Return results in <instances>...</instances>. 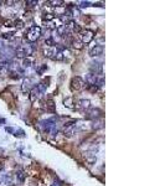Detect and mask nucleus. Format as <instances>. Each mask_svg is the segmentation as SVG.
Listing matches in <instances>:
<instances>
[{
	"label": "nucleus",
	"mask_w": 165,
	"mask_h": 186,
	"mask_svg": "<svg viewBox=\"0 0 165 186\" xmlns=\"http://www.w3.org/2000/svg\"><path fill=\"white\" fill-rule=\"evenodd\" d=\"M35 51V47L30 44L26 45H21V46H17V48H15V56L19 58H26L29 56H31Z\"/></svg>",
	"instance_id": "1"
},
{
	"label": "nucleus",
	"mask_w": 165,
	"mask_h": 186,
	"mask_svg": "<svg viewBox=\"0 0 165 186\" xmlns=\"http://www.w3.org/2000/svg\"><path fill=\"white\" fill-rule=\"evenodd\" d=\"M41 126H42L44 130L46 133H50L52 134V135H56L57 132H58V128H57V123H56V118H50V119H46L41 123Z\"/></svg>",
	"instance_id": "2"
},
{
	"label": "nucleus",
	"mask_w": 165,
	"mask_h": 186,
	"mask_svg": "<svg viewBox=\"0 0 165 186\" xmlns=\"http://www.w3.org/2000/svg\"><path fill=\"white\" fill-rule=\"evenodd\" d=\"M40 36H41V27L36 25H33L31 27H29L27 33L25 34V39L29 42H35V41L40 39Z\"/></svg>",
	"instance_id": "3"
},
{
	"label": "nucleus",
	"mask_w": 165,
	"mask_h": 186,
	"mask_svg": "<svg viewBox=\"0 0 165 186\" xmlns=\"http://www.w3.org/2000/svg\"><path fill=\"white\" fill-rule=\"evenodd\" d=\"M45 56L51 60H56V61L65 60V52H62V51H60L58 48H55V47H50L45 50Z\"/></svg>",
	"instance_id": "4"
},
{
	"label": "nucleus",
	"mask_w": 165,
	"mask_h": 186,
	"mask_svg": "<svg viewBox=\"0 0 165 186\" xmlns=\"http://www.w3.org/2000/svg\"><path fill=\"white\" fill-rule=\"evenodd\" d=\"M86 87V82L82 79L79 76H76L71 79V89L72 91H79Z\"/></svg>",
	"instance_id": "5"
},
{
	"label": "nucleus",
	"mask_w": 165,
	"mask_h": 186,
	"mask_svg": "<svg viewBox=\"0 0 165 186\" xmlns=\"http://www.w3.org/2000/svg\"><path fill=\"white\" fill-rule=\"evenodd\" d=\"M79 36H81V42H82V44H89L91 41L93 40L95 34H93V31L86 30V31H81V33H79Z\"/></svg>",
	"instance_id": "6"
},
{
	"label": "nucleus",
	"mask_w": 165,
	"mask_h": 186,
	"mask_svg": "<svg viewBox=\"0 0 165 186\" xmlns=\"http://www.w3.org/2000/svg\"><path fill=\"white\" fill-rule=\"evenodd\" d=\"M76 122H71V123H67L65 128H64V133L66 137H72L73 134L77 132V128H76Z\"/></svg>",
	"instance_id": "7"
},
{
	"label": "nucleus",
	"mask_w": 165,
	"mask_h": 186,
	"mask_svg": "<svg viewBox=\"0 0 165 186\" xmlns=\"http://www.w3.org/2000/svg\"><path fill=\"white\" fill-rule=\"evenodd\" d=\"M34 87H35V81H34V78L26 77V78L23 81V86H21L23 92H30Z\"/></svg>",
	"instance_id": "8"
},
{
	"label": "nucleus",
	"mask_w": 165,
	"mask_h": 186,
	"mask_svg": "<svg viewBox=\"0 0 165 186\" xmlns=\"http://www.w3.org/2000/svg\"><path fill=\"white\" fill-rule=\"evenodd\" d=\"M91 71L92 73H95L97 76H102L103 75V65L99 61H95L91 64Z\"/></svg>",
	"instance_id": "9"
},
{
	"label": "nucleus",
	"mask_w": 165,
	"mask_h": 186,
	"mask_svg": "<svg viewBox=\"0 0 165 186\" xmlns=\"http://www.w3.org/2000/svg\"><path fill=\"white\" fill-rule=\"evenodd\" d=\"M5 132L13 134V135L17 137V138H25V132L20 128H13V127H5Z\"/></svg>",
	"instance_id": "10"
},
{
	"label": "nucleus",
	"mask_w": 165,
	"mask_h": 186,
	"mask_svg": "<svg viewBox=\"0 0 165 186\" xmlns=\"http://www.w3.org/2000/svg\"><path fill=\"white\" fill-rule=\"evenodd\" d=\"M86 118L87 119H97V118H99L101 116H102V110L101 109H98V108H91L87 113H86Z\"/></svg>",
	"instance_id": "11"
},
{
	"label": "nucleus",
	"mask_w": 165,
	"mask_h": 186,
	"mask_svg": "<svg viewBox=\"0 0 165 186\" xmlns=\"http://www.w3.org/2000/svg\"><path fill=\"white\" fill-rule=\"evenodd\" d=\"M103 54V46L102 45H96L93 48H91L89 51V56L91 57H98Z\"/></svg>",
	"instance_id": "12"
},
{
	"label": "nucleus",
	"mask_w": 165,
	"mask_h": 186,
	"mask_svg": "<svg viewBox=\"0 0 165 186\" xmlns=\"http://www.w3.org/2000/svg\"><path fill=\"white\" fill-rule=\"evenodd\" d=\"M41 95H42V93H41V92L36 88V86H35L31 91H30V101H31V102H35Z\"/></svg>",
	"instance_id": "13"
},
{
	"label": "nucleus",
	"mask_w": 165,
	"mask_h": 186,
	"mask_svg": "<svg viewBox=\"0 0 165 186\" xmlns=\"http://www.w3.org/2000/svg\"><path fill=\"white\" fill-rule=\"evenodd\" d=\"M46 110L50 113H56V104L54 103L52 99H48L46 102Z\"/></svg>",
	"instance_id": "14"
},
{
	"label": "nucleus",
	"mask_w": 165,
	"mask_h": 186,
	"mask_svg": "<svg viewBox=\"0 0 165 186\" xmlns=\"http://www.w3.org/2000/svg\"><path fill=\"white\" fill-rule=\"evenodd\" d=\"M9 64L10 62L6 61L5 58L0 60V73H3V72H5L6 70H9Z\"/></svg>",
	"instance_id": "15"
},
{
	"label": "nucleus",
	"mask_w": 165,
	"mask_h": 186,
	"mask_svg": "<svg viewBox=\"0 0 165 186\" xmlns=\"http://www.w3.org/2000/svg\"><path fill=\"white\" fill-rule=\"evenodd\" d=\"M64 2H61V0H52V2H47V5L48 6H54V8H58V6H64Z\"/></svg>",
	"instance_id": "16"
},
{
	"label": "nucleus",
	"mask_w": 165,
	"mask_h": 186,
	"mask_svg": "<svg viewBox=\"0 0 165 186\" xmlns=\"http://www.w3.org/2000/svg\"><path fill=\"white\" fill-rule=\"evenodd\" d=\"M15 176L19 179V181L24 182V180H25V178H26V174H25L23 170H16V172H15Z\"/></svg>",
	"instance_id": "17"
},
{
	"label": "nucleus",
	"mask_w": 165,
	"mask_h": 186,
	"mask_svg": "<svg viewBox=\"0 0 165 186\" xmlns=\"http://www.w3.org/2000/svg\"><path fill=\"white\" fill-rule=\"evenodd\" d=\"M36 88H37L41 93H44V92L46 91V88H47V83H46V81H41L39 85H36Z\"/></svg>",
	"instance_id": "18"
},
{
	"label": "nucleus",
	"mask_w": 165,
	"mask_h": 186,
	"mask_svg": "<svg viewBox=\"0 0 165 186\" xmlns=\"http://www.w3.org/2000/svg\"><path fill=\"white\" fill-rule=\"evenodd\" d=\"M78 104H79V108H89L91 102L88 99H81V101H78Z\"/></svg>",
	"instance_id": "19"
},
{
	"label": "nucleus",
	"mask_w": 165,
	"mask_h": 186,
	"mask_svg": "<svg viewBox=\"0 0 165 186\" xmlns=\"http://www.w3.org/2000/svg\"><path fill=\"white\" fill-rule=\"evenodd\" d=\"M31 66H33V58H30V57L24 58V61H23V68H29V67H31Z\"/></svg>",
	"instance_id": "20"
},
{
	"label": "nucleus",
	"mask_w": 165,
	"mask_h": 186,
	"mask_svg": "<svg viewBox=\"0 0 165 186\" xmlns=\"http://www.w3.org/2000/svg\"><path fill=\"white\" fill-rule=\"evenodd\" d=\"M42 19L45 20V21H52V20H55V14H51V13L44 14L42 15Z\"/></svg>",
	"instance_id": "21"
},
{
	"label": "nucleus",
	"mask_w": 165,
	"mask_h": 186,
	"mask_svg": "<svg viewBox=\"0 0 165 186\" xmlns=\"http://www.w3.org/2000/svg\"><path fill=\"white\" fill-rule=\"evenodd\" d=\"M92 128H93V129H101V128H103V120H95L93 122V126H92Z\"/></svg>",
	"instance_id": "22"
},
{
	"label": "nucleus",
	"mask_w": 165,
	"mask_h": 186,
	"mask_svg": "<svg viewBox=\"0 0 165 186\" xmlns=\"http://www.w3.org/2000/svg\"><path fill=\"white\" fill-rule=\"evenodd\" d=\"M13 26H15L16 29H23L24 27V21L23 20H20V19H16V20H14V25Z\"/></svg>",
	"instance_id": "23"
},
{
	"label": "nucleus",
	"mask_w": 165,
	"mask_h": 186,
	"mask_svg": "<svg viewBox=\"0 0 165 186\" xmlns=\"http://www.w3.org/2000/svg\"><path fill=\"white\" fill-rule=\"evenodd\" d=\"M72 46H73L75 48H77V50H82V48H83V45H82V42H81V41H77V40L72 41Z\"/></svg>",
	"instance_id": "24"
},
{
	"label": "nucleus",
	"mask_w": 165,
	"mask_h": 186,
	"mask_svg": "<svg viewBox=\"0 0 165 186\" xmlns=\"http://www.w3.org/2000/svg\"><path fill=\"white\" fill-rule=\"evenodd\" d=\"M45 44H46L47 46H50V47H54V46H56V42H55V40H54L52 37H48V39H46V40H45Z\"/></svg>",
	"instance_id": "25"
},
{
	"label": "nucleus",
	"mask_w": 165,
	"mask_h": 186,
	"mask_svg": "<svg viewBox=\"0 0 165 186\" xmlns=\"http://www.w3.org/2000/svg\"><path fill=\"white\" fill-rule=\"evenodd\" d=\"M3 37H4L5 40H14V39H15V34H14V33H6V34L3 35Z\"/></svg>",
	"instance_id": "26"
},
{
	"label": "nucleus",
	"mask_w": 165,
	"mask_h": 186,
	"mask_svg": "<svg viewBox=\"0 0 165 186\" xmlns=\"http://www.w3.org/2000/svg\"><path fill=\"white\" fill-rule=\"evenodd\" d=\"M65 106L68 108H72V98H66L65 99Z\"/></svg>",
	"instance_id": "27"
},
{
	"label": "nucleus",
	"mask_w": 165,
	"mask_h": 186,
	"mask_svg": "<svg viewBox=\"0 0 165 186\" xmlns=\"http://www.w3.org/2000/svg\"><path fill=\"white\" fill-rule=\"evenodd\" d=\"M79 6L81 8H88V6H92V3H89V2H81Z\"/></svg>",
	"instance_id": "28"
},
{
	"label": "nucleus",
	"mask_w": 165,
	"mask_h": 186,
	"mask_svg": "<svg viewBox=\"0 0 165 186\" xmlns=\"http://www.w3.org/2000/svg\"><path fill=\"white\" fill-rule=\"evenodd\" d=\"M26 4H27V6H30V8H33V6H35V5H37V2L36 0H29V2H26Z\"/></svg>",
	"instance_id": "29"
},
{
	"label": "nucleus",
	"mask_w": 165,
	"mask_h": 186,
	"mask_svg": "<svg viewBox=\"0 0 165 186\" xmlns=\"http://www.w3.org/2000/svg\"><path fill=\"white\" fill-rule=\"evenodd\" d=\"M4 25L8 26V27H11L14 25V20H6V21L4 23Z\"/></svg>",
	"instance_id": "30"
},
{
	"label": "nucleus",
	"mask_w": 165,
	"mask_h": 186,
	"mask_svg": "<svg viewBox=\"0 0 165 186\" xmlns=\"http://www.w3.org/2000/svg\"><path fill=\"white\" fill-rule=\"evenodd\" d=\"M87 87H88V89L91 92H97L98 91V86H96V85L95 86H87Z\"/></svg>",
	"instance_id": "31"
},
{
	"label": "nucleus",
	"mask_w": 165,
	"mask_h": 186,
	"mask_svg": "<svg viewBox=\"0 0 165 186\" xmlns=\"http://www.w3.org/2000/svg\"><path fill=\"white\" fill-rule=\"evenodd\" d=\"M46 68H47V67H46V65H42V66H41V67H40V68L37 70V73H40V75H42V72H44V71H45Z\"/></svg>",
	"instance_id": "32"
},
{
	"label": "nucleus",
	"mask_w": 165,
	"mask_h": 186,
	"mask_svg": "<svg viewBox=\"0 0 165 186\" xmlns=\"http://www.w3.org/2000/svg\"><path fill=\"white\" fill-rule=\"evenodd\" d=\"M51 186H62V182H61L60 180H55V181H54V184L51 185Z\"/></svg>",
	"instance_id": "33"
},
{
	"label": "nucleus",
	"mask_w": 165,
	"mask_h": 186,
	"mask_svg": "<svg viewBox=\"0 0 165 186\" xmlns=\"http://www.w3.org/2000/svg\"><path fill=\"white\" fill-rule=\"evenodd\" d=\"M4 170V164H3V161H0V171H3Z\"/></svg>",
	"instance_id": "34"
},
{
	"label": "nucleus",
	"mask_w": 165,
	"mask_h": 186,
	"mask_svg": "<svg viewBox=\"0 0 165 186\" xmlns=\"http://www.w3.org/2000/svg\"><path fill=\"white\" fill-rule=\"evenodd\" d=\"M2 58H3V57H2V54H0V60H2Z\"/></svg>",
	"instance_id": "35"
},
{
	"label": "nucleus",
	"mask_w": 165,
	"mask_h": 186,
	"mask_svg": "<svg viewBox=\"0 0 165 186\" xmlns=\"http://www.w3.org/2000/svg\"><path fill=\"white\" fill-rule=\"evenodd\" d=\"M11 186H16V185H11Z\"/></svg>",
	"instance_id": "36"
},
{
	"label": "nucleus",
	"mask_w": 165,
	"mask_h": 186,
	"mask_svg": "<svg viewBox=\"0 0 165 186\" xmlns=\"http://www.w3.org/2000/svg\"><path fill=\"white\" fill-rule=\"evenodd\" d=\"M0 184H2V180H0Z\"/></svg>",
	"instance_id": "37"
}]
</instances>
